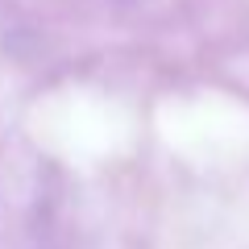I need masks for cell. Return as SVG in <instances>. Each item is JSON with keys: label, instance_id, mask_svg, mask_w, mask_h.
<instances>
[]
</instances>
